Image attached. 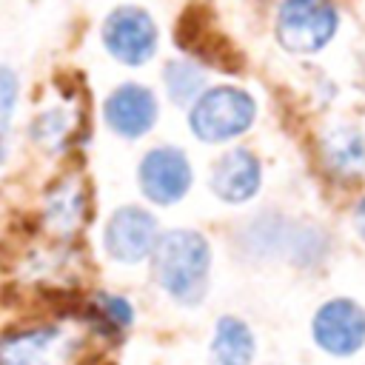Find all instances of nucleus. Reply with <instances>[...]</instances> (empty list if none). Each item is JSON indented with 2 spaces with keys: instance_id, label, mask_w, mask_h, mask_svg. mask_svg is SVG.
<instances>
[{
  "instance_id": "1",
  "label": "nucleus",
  "mask_w": 365,
  "mask_h": 365,
  "mask_svg": "<svg viewBox=\"0 0 365 365\" xmlns=\"http://www.w3.org/2000/svg\"><path fill=\"white\" fill-rule=\"evenodd\" d=\"M154 279L160 288L182 305H197L208 288L211 248L208 240L191 228L165 231L154 245Z\"/></svg>"
},
{
  "instance_id": "2",
  "label": "nucleus",
  "mask_w": 365,
  "mask_h": 365,
  "mask_svg": "<svg viewBox=\"0 0 365 365\" xmlns=\"http://www.w3.org/2000/svg\"><path fill=\"white\" fill-rule=\"evenodd\" d=\"M83 339L66 325H34L0 336V365H80Z\"/></svg>"
},
{
  "instance_id": "3",
  "label": "nucleus",
  "mask_w": 365,
  "mask_h": 365,
  "mask_svg": "<svg viewBox=\"0 0 365 365\" xmlns=\"http://www.w3.org/2000/svg\"><path fill=\"white\" fill-rule=\"evenodd\" d=\"M254 114H257V103L248 91L234 86H220V88L202 91L194 100L188 123L200 140L225 143L248 131L254 123Z\"/></svg>"
},
{
  "instance_id": "4",
  "label": "nucleus",
  "mask_w": 365,
  "mask_h": 365,
  "mask_svg": "<svg viewBox=\"0 0 365 365\" xmlns=\"http://www.w3.org/2000/svg\"><path fill=\"white\" fill-rule=\"evenodd\" d=\"M336 31L331 0H285L277 14V40L288 51H319Z\"/></svg>"
},
{
  "instance_id": "5",
  "label": "nucleus",
  "mask_w": 365,
  "mask_h": 365,
  "mask_svg": "<svg viewBox=\"0 0 365 365\" xmlns=\"http://www.w3.org/2000/svg\"><path fill=\"white\" fill-rule=\"evenodd\" d=\"M157 23L140 6H120L103 23L106 51L125 66L148 63L157 51Z\"/></svg>"
},
{
  "instance_id": "6",
  "label": "nucleus",
  "mask_w": 365,
  "mask_h": 365,
  "mask_svg": "<svg viewBox=\"0 0 365 365\" xmlns=\"http://www.w3.org/2000/svg\"><path fill=\"white\" fill-rule=\"evenodd\" d=\"M137 180H140L143 194L151 202L174 205L188 194L194 174H191L185 151H180L174 145H160L143 157V163L137 168Z\"/></svg>"
},
{
  "instance_id": "7",
  "label": "nucleus",
  "mask_w": 365,
  "mask_h": 365,
  "mask_svg": "<svg viewBox=\"0 0 365 365\" xmlns=\"http://www.w3.org/2000/svg\"><path fill=\"white\" fill-rule=\"evenodd\" d=\"M160 228L151 211L140 205H123L111 214L106 225V248L117 262L134 265L154 254Z\"/></svg>"
},
{
  "instance_id": "8",
  "label": "nucleus",
  "mask_w": 365,
  "mask_h": 365,
  "mask_svg": "<svg viewBox=\"0 0 365 365\" xmlns=\"http://www.w3.org/2000/svg\"><path fill=\"white\" fill-rule=\"evenodd\" d=\"M314 339L322 351L348 356L365 342V311L354 299H331L314 317Z\"/></svg>"
},
{
  "instance_id": "9",
  "label": "nucleus",
  "mask_w": 365,
  "mask_h": 365,
  "mask_svg": "<svg viewBox=\"0 0 365 365\" xmlns=\"http://www.w3.org/2000/svg\"><path fill=\"white\" fill-rule=\"evenodd\" d=\"M103 114L114 134L125 140H137L145 131H151V125L157 123V97L148 86L125 83L106 97Z\"/></svg>"
},
{
  "instance_id": "10",
  "label": "nucleus",
  "mask_w": 365,
  "mask_h": 365,
  "mask_svg": "<svg viewBox=\"0 0 365 365\" xmlns=\"http://www.w3.org/2000/svg\"><path fill=\"white\" fill-rule=\"evenodd\" d=\"M259 163L245 148H231L211 168V191L222 202H245L259 191Z\"/></svg>"
},
{
  "instance_id": "11",
  "label": "nucleus",
  "mask_w": 365,
  "mask_h": 365,
  "mask_svg": "<svg viewBox=\"0 0 365 365\" xmlns=\"http://www.w3.org/2000/svg\"><path fill=\"white\" fill-rule=\"evenodd\" d=\"M88 220V191L77 177H66L46 194L43 222L51 234L68 240L74 237Z\"/></svg>"
},
{
  "instance_id": "12",
  "label": "nucleus",
  "mask_w": 365,
  "mask_h": 365,
  "mask_svg": "<svg viewBox=\"0 0 365 365\" xmlns=\"http://www.w3.org/2000/svg\"><path fill=\"white\" fill-rule=\"evenodd\" d=\"M211 356L217 365H251L254 359V334L240 317H220L214 328Z\"/></svg>"
},
{
  "instance_id": "13",
  "label": "nucleus",
  "mask_w": 365,
  "mask_h": 365,
  "mask_svg": "<svg viewBox=\"0 0 365 365\" xmlns=\"http://www.w3.org/2000/svg\"><path fill=\"white\" fill-rule=\"evenodd\" d=\"M325 163L336 174H356L365 165V143L354 128H336L322 143Z\"/></svg>"
},
{
  "instance_id": "14",
  "label": "nucleus",
  "mask_w": 365,
  "mask_h": 365,
  "mask_svg": "<svg viewBox=\"0 0 365 365\" xmlns=\"http://www.w3.org/2000/svg\"><path fill=\"white\" fill-rule=\"evenodd\" d=\"M163 83H165V91L168 97L177 103V106H188L194 103L202 88H205V71L191 63V60H171L163 71Z\"/></svg>"
},
{
  "instance_id": "15",
  "label": "nucleus",
  "mask_w": 365,
  "mask_h": 365,
  "mask_svg": "<svg viewBox=\"0 0 365 365\" xmlns=\"http://www.w3.org/2000/svg\"><path fill=\"white\" fill-rule=\"evenodd\" d=\"M74 120L77 114L66 111V108H48V111H40L31 123V137L40 148L46 151H60L68 145L71 134H74Z\"/></svg>"
},
{
  "instance_id": "16",
  "label": "nucleus",
  "mask_w": 365,
  "mask_h": 365,
  "mask_svg": "<svg viewBox=\"0 0 365 365\" xmlns=\"http://www.w3.org/2000/svg\"><path fill=\"white\" fill-rule=\"evenodd\" d=\"M88 314L94 317L97 325H103L106 331H120V328H128L134 322V308L125 297H117V294H94L91 297V305H88Z\"/></svg>"
},
{
  "instance_id": "17",
  "label": "nucleus",
  "mask_w": 365,
  "mask_h": 365,
  "mask_svg": "<svg viewBox=\"0 0 365 365\" xmlns=\"http://www.w3.org/2000/svg\"><path fill=\"white\" fill-rule=\"evenodd\" d=\"M17 106V74L9 66H0V160L6 157V137L11 128Z\"/></svg>"
},
{
  "instance_id": "18",
  "label": "nucleus",
  "mask_w": 365,
  "mask_h": 365,
  "mask_svg": "<svg viewBox=\"0 0 365 365\" xmlns=\"http://www.w3.org/2000/svg\"><path fill=\"white\" fill-rule=\"evenodd\" d=\"M354 225H356L359 237H365V200L356 205V214H354Z\"/></svg>"
}]
</instances>
